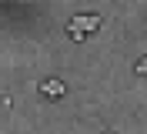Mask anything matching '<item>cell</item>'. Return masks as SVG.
Here are the masks:
<instances>
[{"mask_svg":"<svg viewBox=\"0 0 147 134\" xmlns=\"http://www.w3.org/2000/svg\"><path fill=\"white\" fill-rule=\"evenodd\" d=\"M100 27V17L97 14H80V17H74L70 24H67V34H70V40H84L87 34H94Z\"/></svg>","mask_w":147,"mask_h":134,"instance_id":"obj_1","label":"cell"},{"mask_svg":"<svg viewBox=\"0 0 147 134\" xmlns=\"http://www.w3.org/2000/svg\"><path fill=\"white\" fill-rule=\"evenodd\" d=\"M40 94H44V97H60V94H64V84H60V80H44V84H40Z\"/></svg>","mask_w":147,"mask_h":134,"instance_id":"obj_2","label":"cell"},{"mask_svg":"<svg viewBox=\"0 0 147 134\" xmlns=\"http://www.w3.org/2000/svg\"><path fill=\"white\" fill-rule=\"evenodd\" d=\"M137 74H140V77H147V57H140V61H137Z\"/></svg>","mask_w":147,"mask_h":134,"instance_id":"obj_3","label":"cell"}]
</instances>
